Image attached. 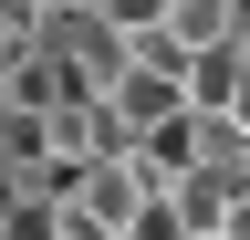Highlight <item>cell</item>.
Here are the masks:
<instances>
[{"instance_id":"cell-5","label":"cell","mask_w":250,"mask_h":240,"mask_svg":"<svg viewBox=\"0 0 250 240\" xmlns=\"http://www.w3.org/2000/svg\"><path fill=\"white\" fill-rule=\"evenodd\" d=\"M229 115H240V126H250V63H240V105H229Z\"/></svg>"},{"instance_id":"cell-3","label":"cell","mask_w":250,"mask_h":240,"mask_svg":"<svg viewBox=\"0 0 250 240\" xmlns=\"http://www.w3.org/2000/svg\"><path fill=\"white\" fill-rule=\"evenodd\" d=\"M167 32L188 52H208V42H240V0H167Z\"/></svg>"},{"instance_id":"cell-1","label":"cell","mask_w":250,"mask_h":240,"mask_svg":"<svg viewBox=\"0 0 250 240\" xmlns=\"http://www.w3.org/2000/svg\"><path fill=\"white\" fill-rule=\"evenodd\" d=\"M229 209H240V177H219V167H188V177H167L156 240H229Z\"/></svg>"},{"instance_id":"cell-4","label":"cell","mask_w":250,"mask_h":240,"mask_svg":"<svg viewBox=\"0 0 250 240\" xmlns=\"http://www.w3.org/2000/svg\"><path fill=\"white\" fill-rule=\"evenodd\" d=\"M21 219H31V177L0 157V230H21Z\"/></svg>"},{"instance_id":"cell-2","label":"cell","mask_w":250,"mask_h":240,"mask_svg":"<svg viewBox=\"0 0 250 240\" xmlns=\"http://www.w3.org/2000/svg\"><path fill=\"white\" fill-rule=\"evenodd\" d=\"M240 63H250V42H208V52H188V105H240Z\"/></svg>"}]
</instances>
